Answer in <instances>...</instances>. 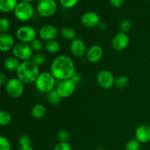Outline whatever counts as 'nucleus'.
I'll list each match as a JSON object with an SVG mask.
<instances>
[{"label": "nucleus", "instance_id": "nucleus-1", "mask_svg": "<svg viewBox=\"0 0 150 150\" xmlns=\"http://www.w3.org/2000/svg\"><path fill=\"white\" fill-rule=\"evenodd\" d=\"M50 72L59 81L70 79L76 73L74 62L69 56L62 54L53 60Z\"/></svg>", "mask_w": 150, "mask_h": 150}, {"label": "nucleus", "instance_id": "nucleus-2", "mask_svg": "<svg viewBox=\"0 0 150 150\" xmlns=\"http://www.w3.org/2000/svg\"><path fill=\"white\" fill-rule=\"evenodd\" d=\"M40 73L39 67L31 60L21 62L16 71L17 78L24 84L35 83Z\"/></svg>", "mask_w": 150, "mask_h": 150}, {"label": "nucleus", "instance_id": "nucleus-3", "mask_svg": "<svg viewBox=\"0 0 150 150\" xmlns=\"http://www.w3.org/2000/svg\"><path fill=\"white\" fill-rule=\"evenodd\" d=\"M57 81L51 72H42L37 78L35 84L39 92L48 94L56 87Z\"/></svg>", "mask_w": 150, "mask_h": 150}, {"label": "nucleus", "instance_id": "nucleus-4", "mask_svg": "<svg viewBox=\"0 0 150 150\" xmlns=\"http://www.w3.org/2000/svg\"><path fill=\"white\" fill-rule=\"evenodd\" d=\"M13 12L15 17L18 20L22 22H26L32 18L35 13V10L31 3L21 1L18 3Z\"/></svg>", "mask_w": 150, "mask_h": 150}, {"label": "nucleus", "instance_id": "nucleus-5", "mask_svg": "<svg viewBox=\"0 0 150 150\" xmlns=\"http://www.w3.org/2000/svg\"><path fill=\"white\" fill-rule=\"evenodd\" d=\"M12 51H13V56L16 57L19 61L21 62L29 61L34 54V51L30 44L24 43V42H19L15 44Z\"/></svg>", "mask_w": 150, "mask_h": 150}, {"label": "nucleus", "instance_id": "nucleus-6", "mask_svg": "<svg viewBox=\"0 0 150 150\" xmlns=\"http://www.w3.org/2000/svg\"><path fill=\"white\" fill-rule=\"evenodd\" d=\"M5 91L10 98H20L24 92V83L18 78H12L6 83Z\"/></svg>", "mask_w": 150, "mask_h": 150}, {"label": "nucleus", "instance_id": "nucleus-7", "mask_svg": "<svg viewBox=\"0 0 150 150\" xmlns=\"http://www.w3.org/2000/svg\"><path fill=\"white\" fill-rule=\"evenodd\" d=\"M37 32L35 28L29 25H23L18 28L16 35L19 42L30 44L37 38Z\"/></svg>", "mask_w": 150, "mask_h": 150}, {"label": "nucleus", "instance_id": "nucleus-8", "mask_svg": "<svg viewBox=\"0 0 150 150\" xmlns=\"http://www.w3.org/2000/svg\"><path fill=\"white\" fill-rule=\"evenodd\" d=\"M37 11L42 17H51L57 13V4L55 0H40L37 6Z\"/></svg>", "mask_w": 150, "mask_h": 150}, {"label": "nucleus", "instance_id": "nucleus-9", "mask_svg": "<svg viewBox=\"0 0 150 150\" xmlns=\"http://www.w3.org/2000/svg\"><path fill=\"white\" fill-rule=\"evenodd\" d=\"M115 79L114 74L108 70H100L96 77L98 84L104 89H109L113 87L115 83Z\"/></svg>", "mask_w": 150, "mask_h": 150}, {"label": "nucleus", "instance_id": "nucleus-10", "mask_svg": "<svg viewBox=\"0 0 150 150\" xmlns=\"http://www.w3.org/2000/svg\"><path fill=\"white\" fill-rule=\"evenodd\" d=\"M57 92L62 98H67L71 96L76 90V84L71 81V79L60 81L56 86Z\"/></svg>", "mask_w": 150, "mask_h": 150}, {"label": "nucleus", "instance_id": "nucleus-11", "mask_svg": "<svg viewBox=\"0 0 150 150\" xmlns=\"http://www.w3.org/2000/svg\"><path fill=\"white\" fill-rule=\"evenodd\" d=\"M58 35V29L52 24L43 25L38 30V36L40 39L45 42L56 40Z\"/></svg>", "mask_w": 150, "mask_h": 150}, {"label": "nucleus", "instance_id": "nucleus-12", "mask_svg": "<svg viewBox=\"0 0 150 150\" xmlns=\"http://www.w3.org/2000/svg\"><path fill=\"white\" fill-rule=\"evenodd\" d=\"M130 44V38L127 34L120 33L117 34L111 40V47L116 51H122L128 47Z\"/></svg>", "mask_w": 150, "mask_h": 150}, {"label": "nucleus", "instance_id": "nucleus-13", "mask_svg": "<svg viewBox=\"0 0 150 150\" xmlns=\"http://www.w3.org/2000/svg\"><path fill=\"white\" fill-rule=\"evenodd\" d=\"M81 23L84 27L95 28L98 27L100 23V18L97 13L89 11L83 13L81 18Z\"/></svg>", "mask_w": 150, "mask_h": 150}, {"label": "nucleus", "instance_id": "nucleus-14", "mask_svg": "<svg viewBox=\"0 0 150 150\" xmlns=\"http://www.w3.org/2000/svg\"><path fill=\"white\" fill-rule=\"evenodd\" d=\"M70 50L72 54L76 57H81L86 55V53L87 51L85 42L81 38H77L70 42Z\"/></svg>", "mask_w": 150, "mask_h": 150}, {"label": "nucleus", "instance_id": "nucleus-15", "mask_svg": "<svg viewBox=\"0 0 150 150\" xmlns=\"http://www.w3.org/2000/svg\"><path fill=\"white\" fill-rule=\"evenodd\" d=\"M103 55V50L102 47L99 45H92L88 48L86 53V59L92 64L100 61Z\"/></svg>", "mask_w": 150, "mask_h": 150}, {"label": "nucleus", "instance_id": "nucleus-16", "mask_svg": "<svg viewBox=\"0 0 150 150\" xmlns=\"http://www.w3.org/2000/svg\"><path fill=\"white\" fill-rule=\"evenodd\" d=\"M135 139L141 144H146L150 142V125L143 124L135 130Z\"/></svg>", "mask_w": 150, "mask_h": 150}, {"label": "nucleus", "instance_id": "nucleus-17", "mask_svg": "<svg viewBox=\"0 0 150 150\" xmlns=\"http://www.w3.org/2000/svg\"><path fill=\"white\" fill-rule=\"evenodd\" d=\"M15 45L13 37L9 33L0 34V51L7 52L13 50Z\"/></svg>", "mask_w": 150, "mask_h": 150}, {"label": "nucleus", "instance_id": "nucleus-18", "mask_svg": "<svg viewBox=\"0 0 150 150\" xmlns=\"http://www.w3.org/2000/svg\"><path fill=\"white\" fill-rule=\"evenodd\" d=\"M21 62L14 56L7 57L4 61V66L6 70L10 72H16Z\"/></svg>", "mask_w": 150, "mask_h": 150}, {"label": "nucleus", "instance_id": "nucleus-19", "mask_svg": "<svg viewBox=\"0 0 150 150\" xmlns=\"http://www.w3.org/2000/svg\"><path fill=\"white\" fill-rule=\"evenodd\" d=\"M18 3V0H0V11L2 13L14 11Z\"/></svg>", "mask_w": 150, "mask_h": 150}, {"label": "nucleus", "instance_id": "nucleus-20", "mask_svg": "<svg viewBox=\"0 0 150 150\" xmlns=\"http://www.w3.org/2000/svg\"><path fill=\"white\" fill-rule=\"evenodd\" d=\"M46 107L45 105L41 103L36 104L35 106L32 108L31 114L33 118L37 119V120H40V119L43 118L45 115L46 114Z\"/></svg>", "mask_w": 150, "mask_h": 150}, {"label": "nucleus", "instance_id": "nucleus-21", "mask_svg": "<svg viewBox=\"0 0 150 150\" xmlns=\"http://www.w3.org/2000/svg\"><path fill=\"white\" fill-rule=\"evenodd\" d=\"M44 48L48 54H55L60 51L61 45L58 41L56 40H50L45 42Z\"/></svg>", "mask_w": 150, "mask_h": 150}, {"label": "nucleus", "instance_id": "nucleus-22", "mask_svg": "<svg viewBox=\"0 0 150 150\" xmlns=\"http://www.w3.org/2000/svg\"><path fill=\"white\" fill-rule=\"evenodd\" d=\"M61 36L64 39L67 40H73L76 38V31L75 30L74 28L70 27V26H65L61 29Z\"/></svg>", "mask_w": 150, "mask_h": 150}, {"label": "nucleus", "instance_id": "nucleus-23", "mask_svg": "<svg viewBox=\"0 0 150 150\" xmlns=\"http://www.w3.org/2000/svg\"><path fill=\"white\" fill-rule=\"evenodd\" d=\"M47 99H48V103L51 105H57L61 101L62 98L59 93L57 92V89H54L52 91L48 92L47 94Z\"/></svg>", "mask_w": 150, "mask_h": 150}, {"label": "nucleus", "instance_id": "nucleus-24", "mask_svg": "<svg viewBox=\"0 0 150 150\" xmlns=\"http://www.w3.org/2000/svg\"><path fill=\"white\" fill-rule=\"evenodd\" d=\"M130 83V79L126 76H120L115 79V85L118 89H124L127 87Z\"/></svg>", "mask_w": 150, "mask_h": 150}, {"label": "nucleus", "instance_id": "nucleus-25", "mask_svg": "<svg viewBox=\"0 0 150 150\" xmlns=\"http://www.w3.org/2000/svg\"><path fill=\"white\" fill-rule=\"evenodd\" d=\"M31 61L33 62L38 67H40V66H42L45 64V62H46V57L41 52L34 53L33 56L31 59Z\"/></svg>", "mask_w": 150, "mask_h": 150}, {"label": "nucleus", "instance_id": "nucleus-26", "mask_svg": "<svg viewBox=\"0 0 150 150\" xmlns=\"http://www.w3.org/2000/svg\"><path fill=\"white\" fill-rule=\"evenodd\" d=\"M12 120L11 114L5 110L0 111V126H7Z\"/></svg>", "mask_w": 150, "mask_h": 150}, {"label": "nucleus", "instance_id": "nucleus-27", "mask_svg": "<svg viewBox=\"0 0 150 150\" xmlns=\"http://www.w3.org/2000/svg\"><path fill=\"white\" fill-rule=\"evenodd\" d=\"M30 45L34 52L35 53H39L42 51L44 48V46H45V45L42 42V40H41L40 39H38V38L34 40L30 43Z\"/></svg>", "mask_w": 150, "mask_h": 150}, {"label": "nucleus", "instance_id": "nucleus-28", "mask_svg": "<svg viewBox=\"0 0 150 150\" xmlns=\"http://www.w3.org/2000/svg\"><path fill=\"white\" fill-rule=\"evenodd\" d=\"M141 144H142L136 139H130L126 143L125 150H139L141 148Z\"/></svg>", "mask_w": 150, "mask_h": 150}, {"label": "nucleus", "instance_id": "nucleus-29", "mask_svg": "<svg viewBox=\"0 0 150 150\" xmlns=\"http://www.w3.org/2000/svg\"><path fill=\"white\" fill-rule=\"evenodd\" d=\"M132 24L131 22L128 19H123L120 23V32L127 34V32H130L131 29Z\"/></svg>", "mask_w": 150, "mask_h": 150}, {"label": "nucleus", "instance_id": "nucleus-30", "mask_svg": "<svg viewBox=\"0 0 150 150\" xmlns=\"http://www.w3.org/2000/svg\"><path fill=\"white\" fill-rule=\"evenodd\" d=\"M10 28V22L6 18H0V34L7 33Z\"/></svg>", "mask_w": 150, "mask_h": 150}, {"label": "nucleus", "instance_id": "nucleus-31", "mask_svg": "<svg viewBox=\"0 0 150 150\" xmlns=\"http://www.w3.org/2000/svg\"><path fill=\"white\" fill-rule=\"evenodd\" d=\"M0 150H11V144L5 136H0Z\"/></svg>", "mask_w": 150, "mask_h": 150}, {"label": "nucleus", "instance_id": "nucleus-32", "mask_svg": "<svg viewBox=\"0 0 150 150\" xmlns=\"http://www.w3.org/2000/svg\"><path fill=\"white\" fill-rule=\"evenodd\" d=\"M70 133L66 130H61L57 133V139L59 142H68Z\"/></svg>", "mask_w": 150, "mask_h": 150}, {"label": "nucleus", "instance_id": "nucleus-33", "mask_svg": "<svg viewBox=\"0 0 150 150\" xmlns=\"http://www.w3.org/2000/svg\"><path fill=\"white\" fill-rule=\"evenodd\" d=\"M59 2L63 7L70 9L74 7L79 2V0H59Z\"/></svg>", "mask_w": 150, "mask_h": 150}, {"label": "nucleus", "instance_id": "nucleus-34", "mask_svg": "<svg viewBox=\"0 0 150 150\" xmlns=\"http://www.w3.org/2000/svg\"><path fill=\"white\" fill-rule=\"evenodd\" d=\"M53 150H72V147L68 142H59Z\"/></svg>", "mask_w": 150, "mask_h": 150}, {"label": "nucleus", "instance_id": "nucleus-35", "mask_svg": "<svg viewBox=\"0 0 150 150\" xmlns=\"http://www.w3.org/2000/svg\"><path fill=\"white\" fill-rule=\"evenodd\" d=\"M19 144L20 146H23V145H31V138L29 137L27 135H23V136H21L18 139Z\"/></svg>", "mask_w": 150, "mask_h": 150}, {"label": "nucleus", "instance_id": "nucleus-36", "mask_svg": "<svg viewBox=\"0 0 150 150\" xmlns=\"http://www.w3.org/2000/svg\"><path fill=\"white\" fill-rule=\"evenodd\" d=\"M108 1L112 7L115 8H120L123 5L125 0H108Z\"/></svg>", "mask_w": 150, "mask_h": 150}, {"label": "nucleus", "instance_id": "nucleus-37", "mask_svg": "<svg viewBox=\"0 0 150 150\" xmlns=\"http://www.w3.org/2000/svg\"><path fill=\"white\" fill-rule=\"evenodd\" d=\"M70 79H71L72 81H73V83L76 85L77 83H79V82L81 81V76L79 73H76L74 75H73V76Z\"/></svg>", "mask_w": 150, "mask_h": 150}, {"label": "nucleus", "instance_id": "nucleus-38", "mask_svg": "<svg viewBox=\"0 0 150 150\" xmlns=\"http://www.w3.org/2000/svg\"><path fill=\"white\" fill-rule=\"evenodd\" d=\"M7 81V79L6 75L2 72H0V86L6 84Z\"/></svg>", "mask_w": 150, "mask_h": 150}, {"label": "nucleus", "instance_id": "nucleus-39", "mask_svg": "<svg viewBox=\"0 0 150 150\" xmlns=\"http://www.w3.org/2000/svg\"><path fill=\"white\" fill-rule=\"evenodd\" d=\"M98 27L99 28L100 30L105 31V29H107V25H106V23H104V22H101L100 21V23H99V25L98 26Z\"/></svg>", "mask_w": 150, "mask_h": 150}, {"label": "nucleus", "instance_id": "nucleus-40", "mask_svg": "<svg viewBox=\"0 0 150 150\" xmlns=\"http://www.w3.org/2000/svg\"><path fill=\"white\" fill-rule=\"evenodd\" d=\"M18 150H34V149L31 145H23V146H20V147H19V149Z\"/></svg>", "mask_w": 150, "mask_h": 150}, {"label": "nucleus", "instance_id": "nucleus-41", "mask_svg": "<svg viewBox=\"0 0 150 150\" xmlns=\"http://www.w3.org/2000/svg\"><path fill=\"white\" fill-rule=\"evenodd\" d=\"M33 0H21V1H23V2H29L30 3L31 1H32Z\"/></svg>", "mask_w": 150, "mask_h": 150}, {"label": "nucleus", "instance_id": "nucleus-42", "mask_svg": "<svg viewBox=\"0 0 150 150\" xmlns=\"http://www.w3.org/2000/svg\"><path fill=\"white\" fill-rule=\"evenodd\" d=\"M96 150H105V149H96Z\"/></svg>", "mask_w": 150, "mask_h": 150}, {"label": "nucleus", "instance_id": "nucleus-43", "mask_svg": "<svg viewBox=\"0 0 150 150\" xmlns=\"http://www.w3.org/2000/svg\"><path fill=\"white\" fill-rule=\"evenodd\" d=\"M144 1H148V0H144Z\"/></svg>", "mask_w": 150, "mask_h": 150}]
</instances>
